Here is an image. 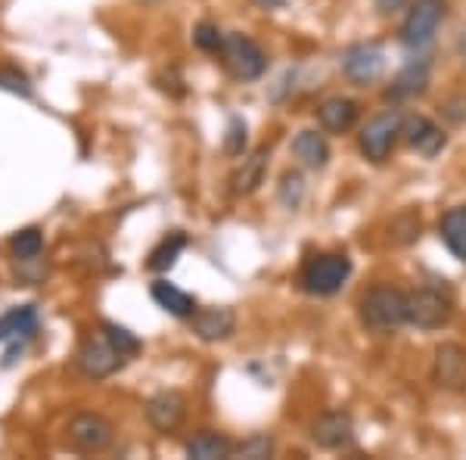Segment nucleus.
Segmentation results:
<instances>
[{
  "label": "nucleus",
  "instance_id": "25",
  "mask_svg": "<svg viewBox=\"0 0 466 460\" xmlns=\"http://www.w3.org/2000/svg\"><path fill=\"white\" fill-rule=\"evenodd\" d=\"M103 336H106L109 342L125 354V358H134V354H140V349H144V342L137 339V333H131V330L122 327V323H116V321L103 323Z\"/></svg>",
  "mask_w": 466,
  "mask_h": 460
},
{
  "label": "nucleus",
  "instance_id": "3",
  "mask_svg": "<svg viewBox=\"0 0 466 460\" xmlns=\"http://www.w3.org/2000/svg\"><path fill=\"white\" fill-rule=\"evenodd\" d=\"M351 277V259L345 252H320L311 255V259L302 265V274H299V283L308 296H320L329 299L336 292H342V286L349 283Z\"/></svg>",
  "mask_w": 466,
  "mask_h": 460
},
{
  "label": "nucleus",
  "instance_id": "24",
  "mask_svg": "<svg viewBox=\"0 0 466 460\" xmlns=\"http://www.w3.org/2000/svg\"><path fill=\"white\" fill-rule=\"evenodd\" d=\"M10 252L16 261H35L44 252V230L41 228H22L10 237Z\"/></svg>",
  "mask_w": 466,
  "mask_h": 460
},
{
  "label": "nucleus",
  "instance_id": "8",
  "mask_svg": "<svg viewBox=\"0 0 466 460\" xmlns=\"http://www.w3.org/2000/svg\"><path fill=\"white\" fill-rule=\"evenodd\" d=\"M454 318V302L448 292L432 290V286H420V290L408 292V323L423 333L430 330H441Z\"/></svg>",
  "mask_w": 466,
  "mask_h": 460
},
{
  "label": "nucleus",
  "instance_id": "21",
  "mask_svg": "<svg viewBox=\"0 0 466 460\" xmlns=\"http://www.w3.org/2000/svg\"><path fill=\"white\" fill-rule=\"evenodd\" d=\"M233 445L224 433H215V429H199L190 442H187V457L193 460H228L233 457Z\"/></svg>",
  "mask_w": 466,
  "mask_h": 460
},
{
  "label": "nucleus",
  "instance_id": "14",
  "mask_svg": "<svg viewBox=\"0 0 466 460\" xmlns=\"http://www.w3.org/2000/svg\"><path fill=\"white\" fill-rule=\"evenodd\" d=\"M193 336L202 342H224L237 333V312L230 305H212V308H199L190 318Z\"/></svg>",
  "mask_w": 466,
  "mask_h": 460
},
{
  "label": "nucleus",
  "instance_id": "30",
  "mask_svg": "<svg viewBox=\"0 0 466 460\" xmlns=\"http://www.w3.org/2000/svg\"><path fill=\"white\" fill-rule=\"evenodd\" d=\"M420 237V215L417 212H404L392 221V240L395 243H413Z\"/></svg>",
  "mask_w": 466,
  "mask_h": 460
},
{
  "label": "nucleus",
  "instance_id": "2",
  "mask_svg": "<svg viewBox=\"0 0 466 460\" xmlns=\"http://www.w3.org/2000/svg\"><path fill=\"white\" fill-rule=\"evenodd\" d=\"M448 16V0H410V6L404 10L401 32L398 41L401 47H408L410 54H420L435 41L441 22Z\"/></svg>",
  "mask_w": 466,
  "mask_h": 460
},
{
  "label": "nucleus",
  "instance_id": "11",
  "mask_svg": "<svg viewBox=\"0 0 466 460\" xmlns=\"http://www.w3.org/2000/svg\"><path fill=\"white\" fill-rule=\"evenodd\" d=\"M311 442L323 451H342L355 442V417L349 411H323L311 424Z\"/></svg>",
  "mask_w": 466,
  "mask_h": 460
},
{
  "label": "nucleus",
  "instance_id": "12",
  "mask_svg": "<svg viewBox=\"0 0 466 460\" xmlns=\"http://www.w3.org/2000/svg\"><path fill=\"white\" fill-rule=\"evenodd\" d=\"M432 380L448 392L466 389V349L461 342H441L435 349Z\"/></svg>",
  "mask_w": 466,
  "mask_h": 460
},
{
  "label": "nucleus",
  "instance_id": "15",
  "mask_svg": "<svg viewBox=\"0 0 466 460\" xmlns=\"http://www.w3.org/2000/svg\"><path fill=\"white\" fill-rule=\"evenodd\" d=\"M430 69H432L430 59H410V63L392 78V87L386 90V100L389 103H408V100L423 97L426 87H430Z\"/></svg>",
  "mask_w": 466,
  "mask_h": 460
},
{
  "label": "nucleus",
  "instance_id": "7",
  "mask_svg": "<svg viewBox=\"0 0 466 460\" xmlns=\"http://www.w3.org/2000/svg\"><path fill=\"white\" fill-rule=\"evenodd\" d=\"M386 66H389L386 50H382L380 44H373V41L351 44V47H345L342 56H339L342 75L351 81V85H358V87L377 85L382 75H386Z\"/></svg>",
  "mask_w": 466,
  "mask_h": 460
},
{
  "label": "nucleus",
  "instance_id": "16",
  "mask_svg": "<svg viewBox=\"0 0 466 460\" xmlns=\"http://www.w3.org/2000/svg\"><path fill=\"white\" fill-rule=\"evenodd\" d=\"M404 140H408L420 156H426V159L439 156L441 149L448 147L445 128L435 125L432 118H426V116H408V118H404Z\"/></svg>",
  "mask_w": 466,
  "mask_h": 460
},
{
  "label": "nucleus",
  "instance_id": "19",
  "mask_svg": "<svg viewBox=\"0 0 466 460\" xmlns=\"http://www.w3.org/2000/svg\"><path fill=\"white\" fill-rule=\"evenodd\" d=\"M289 153H292V159L302 165V169L320 171V169H327V162H329V143L320 131L305 128V131H299L296 138H292Z\"/></svg>",
  "mask_w": 466,
  "mask_h": 460
},
{
  "label": "nucleus",
  "instance_id": "20",
  "mask_svg": "<svg viewBox=\"0 0 466 460\" xmlns=\"http://www.w3.org/2000/svg\"><path fill=\"white\" fill-rule=\"evenodd\" d=\"M149 296H153L156 305L162 308V312H168L171 318H180V321H190L193 314L199 312L197 299L190 296V292H184L180 286L168 283V281H156L149 286Z\"/></svg>",
  "mask_w": 466,
  "mask_h": 460
},
{
  "label": "nucleus",
  "instance_id": "26",
  "mask_svg": "<svg viewBox=\"0 0 466 460\" xmlns=\"http://www.w3.org/2000/svg\"><path fill=\"white\" fill-rule=\"evenodd\" d=\"M274 435H268V433H255L249 435V439H243L233 448V455L237 457H246V460H265L274 455Z\"/></svg>",
  "mask_w": 466,
  "mask_h": 460
},
{
  "label": "nucleus",
  "instance_id": "31",
  "mask_svg": "<svg viewBox=\"0 0 466 460\" xmlns=\"http://www.w3.org/2000/svg\"><path fill=\"white\" fill-rule=\"evenodd\" d=\"M408 6H410V0H373V10H377L382 19L398 16V13L408 10Z\"/></svg>",
  "mask_w": 466,
  "mask_h": 460
},
{
  "label": "nucleus",
  "instance_id": "27",
  "mask_svg": "<svg viewBox=\"0 0 466 460\" xmlns=\"http://www.w3.org/2000/svg\"><path fill=\"white\" fill-rule=\"evenodd\" d=\"M224 37H228V35H224L215 22H199V26L193 28V44H197L202 54L218 56V54H221V47H224Z\"/></svg>",
  "mask_w": 466,
  "mask_h": 460
},
{
  "label": "nucleus",
  "instance_id": "5",
  "mask_svg": "<svg viewBox=\"0 0 466 460\" xmlns=\"http://www.w3.org/2000/svg\"><path fill=\"white\" fill-rule=\"evenodd\" d=\"M66 442L78 455H103L116 442V426L96 411H78L66 426Z\"/></svg>",
  "mask_w": 466,
  "mask_h": 460
},
{
  "label": "nucleus",
  "instance_id": "10",
  "mask_svg": "<svg viewBox=\"0 0 466 460\" xmlns=\"http://www.w3.org/2000/svg\"><path fill=\"white\" fill-rule=\"evenodd\" d=\"M37 330H41V314H37L35 305L10 308L6 314H0V342H10L4 358L6 367L16 361V354H22L28 339L37 336Z\"/></svg>",
  "mask_w": 466,
  "mask_h": 460
},
{
  "label": "nucleus",
  "instance_id": "17",
  "mask_svg": "<svg viewBox=\"0 0 466 460\" xmlns=\"http://www.w3.org/2000/svg\"><path fill=\"white\" fill-rule=\"evenodd\" d=\"M360 118V103L351 97H327L318 107V125L327 134H349Z\"/></svg>",
  "mask_w": 466,
  "mask_h": 460
},
{
  "label": "nucleus",
  "instance_id": "9",
  "mask_svg": "<svg viewBox=\"0 0 466 460\" xmlns=\"http://www.w3.org/2000/svg\"><path fill=\"white\" fill-rule=\"evenodd\" d=\"M125 361L127 358L109 342L106 336H103V330L100 333L85 336V342H81L78 352H75V364H78V371L85 373L87 380H106V376L116 373Z\"/></svg>",
  "mask_w": 466,
  "mask_h": 460
},
{
  "label": "nucleus",
  "instance_id": "28",
  "mask_svg": "<svg viewBox=\"0 0 466 460\" xmlns=\"http://www.w3.org/2000/svg\"><path fill=\"white\" fill-rule=\"evenodd\" d=\"M0 90H6V94H16V97H25V100L35 94L28 75L19 72L16 66H0Z\"/></svg>",
  "mask_w": 466,
  "mask_h": 460
},
{
  "label": "nucleus",
  "instance_id": "6",
  "mask_svg": "<svg viewBox=\"0 0 466 460\" xmlns=\"http://www.w3.org/2000/svg\"><path fill=\"white\" fill-rule=\"evenodd\" d=\"M218 56H221V63L228 66V72L237 81H255L268 69V56H265V50H261V44L239 32H230L224 37V47Z\"/></svg>",
  "mask_w": 466,
  "mask_h": 460
},
{
  "label": "nucleus",
  "instance_id": "18",
  "mask_svg": "<svg viewBox=\"0 0 466 460\" xmlns=\"http://www.w3.org/2000/svg\"><path fill=\"white\" fill-rule=\"evenodd\" d=\"M268 165H270V149L268 147H258L255 153L243 156L239 169L233 171V178H230V193L233 196H252L261 184H265Z\"/></svg>",
  "mask_w": 466,
  "mask_h": 460
},
{
  "label": "nucleus",
  "instance_id": "4",
  "mask_svg": "<svg viewBox=\"0 0 466 460\" xmlns=\"http://www.w3.org/2000/svg\"><path fill=\"white\" fill-rule=\"evenodd\" d=\"M404 118H408V116H404L398 107L382 109L380 116H373L358 134L360 156H364L367 162H373V165L389 162V156H392L398 138L404 134Z\"/></svg>",
  "mask_w": 466,
  "mask_h": 460
},
{
  "label": "nucleus",
  "instance_id": "1",
  "mask_svg": "<svg viewBox=\"0 0 466 460\" xmlns=\"http://www.w3.org/2000/svg\"><path fill=\"white\" fill-rule=\"evenodd\" d=\"M358 321L364 330L380 336L398 333L408 323V292H401L398 286H370L358 302Z\"/></svg>",
  "mask_w": 466,
  "mask_h": 460
},
{
  "label": "nucleus",
  "instance_id": "29",
  "mask_svg": "<svg viewBox=\"0 0 466 460\" xmlns=\"http://www.w3.org/2000/svg\"><path fill=\"white\" fill-rule=\"evenodd\" d=\"M246 143H249V128H246L243 118H230L228 138H224V149H228V156H243Z\"/></svg>",
  "mask_w": 466,
  "mask_h": 460
},
{
  "label": "nucleus",
  "instance_id": "23",
  "mask_svg": "<svg viewBox=\"0 0 466 460\" xmlns=\"http://www.w3.org/2000/svg\"><path fill=\"white\" fill-rule=\"evenodd\" d=\"M187 233L184 230H175V233H168V237H162V243L149 252V259H147V268L149 271H156V274H162V271H171L177 265V259H180V252L187 249Z\"/></svg>",
  "mask_w": 466,
  "mask_h": 460
},
{
  "label": "nucleus",
  "instance_id": "13",
  "mask_svg": "<svg viewBox=\"0 0 466 460\" xmlns=\"http://www.w3.org/2000/svg\"><path fill=\"white\" fill-rule=\"evenodd\" d=\"M187 417V398L177 389H162L147 402V424L156 433H175Z\"/></svg>",
  "mask_w": 466,
  "mask_h": 460
},
{
  "label": "nucleus",
  "instance_id": "22",
  "mask_svg": "<svg viewBox=\"0 0 466 460\" xmlns=\"http://www.w3.org/2000/svg\"><path fill=\"white\" fill-rule=\"evenodd\" d=\"M439 233L441 243L451 249V255L466 265V209H448L439 221Z\"/></svg>",
  "mask_w": 466,
  "mask_h": 460
}]
</instances>
